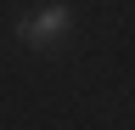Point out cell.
<instances>
[{"mask_svg": "<svg viewBox=\"0 0 135 130\" xmlns=\"http://www.w3.org/2000/svg\"><path fill=\"white\" fill-rule=\"evenodd\" d=\"M17 34L28 45H51L56 34H68V6H45V11H28L23 23H17Z\"/></svg>", "mask_w": 135, "mask_h": 130, "instance_id": "cell-1", "label": "cell"}]
</instances>
